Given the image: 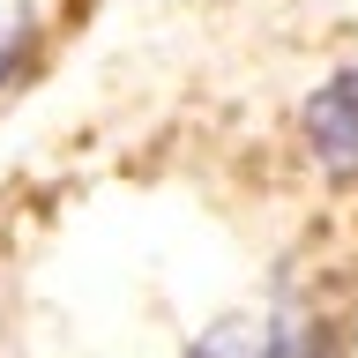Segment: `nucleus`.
Returning a JSON list of instances; mask_svg holds the SVG:
<instances>
[{
	"mask_svg": "<svg viewBox=\"0 0 358 358\" xmlns=\"http://www.w3.org/2000/svg\"><path fill=\"white\" fill-rule=\"evenodd\" d=\"M187 358H313V336L299 313L262 306V313H224L217 329H201Z\"/></svg>",
	"mask_w": 358,
	"mask_h": 358,
	"instance_id": "obj_1",
	"label": "nucleus"
},
{
	"mask_svg": "<svg viewBox=\"0 0 358 358\" xmlns=\"http://www.w3.org/2000/svg\"><path fill=\"white\" fill-rule=\"evenodd\" d=\"M306 142L321 150V164H329L336 179L358 172V75H336L329 90H313V105H306Z\"/></svg>",
	"mask_w": 358,
	"mask_h": 358,
	"instance_id": "obj_2",
	"label": "nucleus"
},
{
	"mask_svg": "<svg viewBox=\"0 0 358 358\" xmlns=\"http://www.w3.org/2000/svg\"><path fill=\"white\" fill-rule=\"evenodd\" d=\"M15 45H22V15H15V0H0V67L15 60Z\"/></svg>",
	"mask_w": 358,
	"mask_h": 358,
	"instance_id": "obj_3",
	"label": "nucleus"
}]
</instances>
